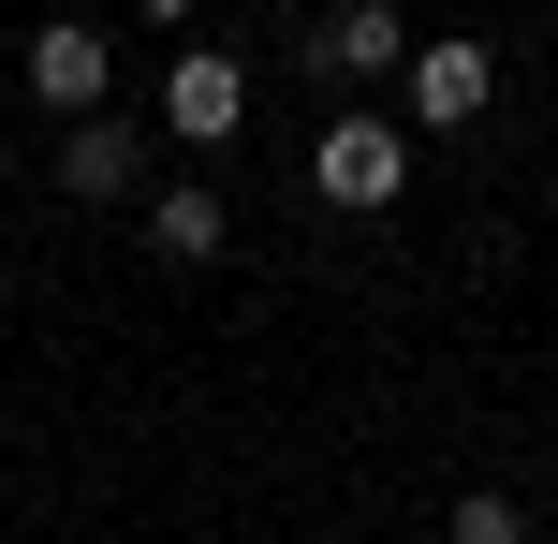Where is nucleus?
I'll return each instance as SVG.
<instances>
[{
	"instance_id": "nucleus-1",
	"label": "nucleus",
	"mask_w": 558,
	"mask_h": 544,
	"mask_svg": "<svg viewBox=\"0 0 558 544\" xmlns=\"http://www.w3.org/2000/svg\"><path fill=\"white\" fill-rule=\"evenodd\" d=\"M412 192V133L397 118H324L308 133V206H397Z\"/></svg>"
},
{
	"instance_id": "nucleus-2",
	"label": "nucleus",
	"mask_w": 558,
	"mask_h": 544,
	"mask_svg": "<svg viewBox=\"0 0 558 544\" xmlns=\"http://www.w3.org/2000/svg\"><path fill=\"white\" fill-rule=\"evenodd\" d=\"M162 133L221 162V147L251 133V59H235V45H177V74H162Z\"/></svg>"
},
{
	"instance_id": "nucleus-3",
	"label": "nucleus",
	"mask_w": 558,
	"mask_h": 544,
	"mask_svg": "<svg viewBox=\"0 0 558 544\" xmlns=\"http://www.w3.org/2000/svg\"><path fill=\"white\" fill-rule=\"evenodd\" d=\"M485 104H500V59H485V45H456V29L412 45V74H397V133H471Z\"/></svg>"
},
{
	"instance_id": "nucleus-4",
	"label": "nucleus",
	"mask_w": 558,
	"mask_h": 544,
	"mask_svg": "<svg viewBox=\"0 0 558 544\" xmlns=\"http://www.w3.org/2000/svg\"><path fill=\"white\" fill-rule=\"evenodd\" d=\"M294 59H308V74H338V88H367V74H412V29H397L383 0H338V15L294 29Z\"/></svg>"
},
{
	"instance_id": "nucleus-5",
	"label": "nucleus",
	"mask_w": 558,
	"mask_h": 544,
	"mask_svg": "<svg viewBox=\"0 0 558 544\" xmlns=\"http://www.w3.org/2000/svg\"><path fill=\"white\" fill-rule=\"evenodd\" d=\"M29 88H45V104H59V133H74V118H104V88H118V45H104L88 15L29 29Z\"/></svg>"
},
{
	"instance_id": "nucleus-6",
	"label": "nucleus",
	"mask_w": 558,
	"mask_h": 544,
	"mask_svg": "<svg viewBox=\"0 0 558 544\" xmlns=\"http://www.w3.org/2000/svg\"><path fill=\"white\" fill-rule=\"evenodd\" d=\"M59 192H74V206H133V192H147L133 118H74V133H59Z\"/></svg>"
},
{
	"instance_id": "nucleus-7",
	"label": "nucleus",
	"mask_w": 558,
	"mask_h": 544,
	"mask_svg": "<svg viewBox=\"0 0 558 544\" xmlns=\"http://www.w3.org/2000/svg\"><path fill=\"white\" fill-rule=\"evenodd\" d=\"M147 251H162V265H221L235 251L221 192H206V177H192V192H147Z\"/></svg>"
},
{
	"instance_id": "nucleus-8",
	"label": "nucleus",
	"mask_w": 558,
	"mask_h": 544,
	"mask_svg": "<svg viewBox=\"0 0 558 544\" xmlns=\"http://www.w3.org/2000/svg\"><path fill=\"white\" fill-rule=\"evenodd\" d=\"M441 544H530V500H514V486H456Z\"/></svg>"
}]
</instances>
